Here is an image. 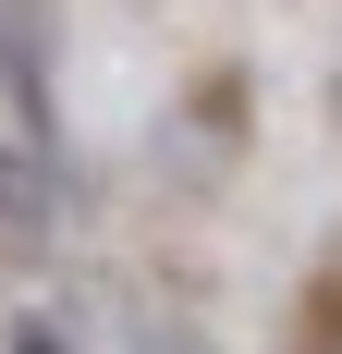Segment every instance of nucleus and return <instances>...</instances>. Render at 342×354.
I'll return each mask as SVG.
<instances>
[{
    "label": "nucleus",
    "instance_id": "f03ea898",
    "mask_svg": "<svg viewBox=\"0 0 342 354\" xmlns=\"http://www.w3.org/2000/svg\"><path fill=\"white\" fill-rule=\"evenodd\" d=\"M37 220H49V159L37 147H0V245H25Z\"/></svg>",
    "mask_w": 342,
    "mask_h": 354
},
{
    "label": "nucleus",
    "instance_id": "f257e3e1",
    "mask_svg": "<svg viewBox=\"0 0 342 354\" xmlns=\"http://www.w3.org/2000/svg\"><path fill=\"white\" fill-rule=\"evenodd\" d=\"M25 354H171V342H159V318L110 306V293H62L25 318Z\"/></svg>",
    "mask_w": 342,
    "mask_h": 354
}]
</instances>
